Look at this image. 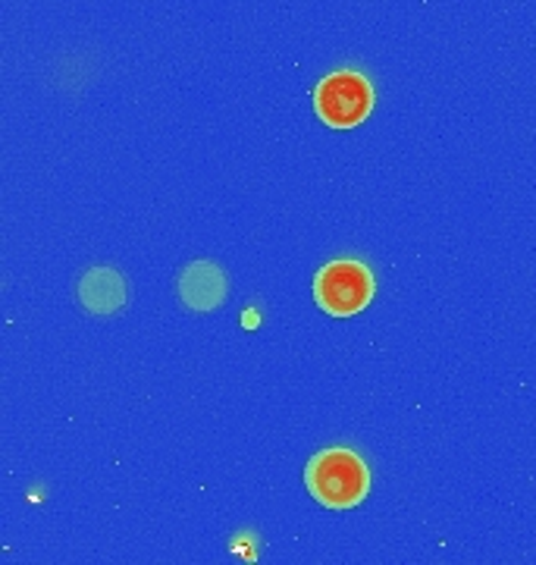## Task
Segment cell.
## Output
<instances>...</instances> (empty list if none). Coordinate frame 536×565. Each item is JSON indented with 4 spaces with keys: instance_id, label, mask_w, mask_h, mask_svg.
<instances>
[{
    "instance_id": "cell-1",
    "label": "cell",
    "mask_w": 536,
    "mask_h": 565,
    "mask_svg": "<svg viewBox=\"0 0 536 565\" xmlns=\"http://www.w3.org/2000/svg\"><path fill=\"white\" fill-rule=\"evenodd\" d=\"M304 484L326 509H352L371 493V471L352 449H323L304 468Z\"/></svg>"
},
{
    "instance_id": "cell-3",
    "label": "cell",
    "mask_w": 536,
    "mask_h": 565,
    "mask_svg": "<svg viewBox=\"0 0 536 565\" xmlns=\"http://www.w3.org/2000/svg\"><path fill=\"white\" fill-rule=\"evenodd\" d=\"M377 292L371 267L355 258H342L320 267L314 277V299L333 318H355Z\"/></svg>"
},
{
    "instance_id": "cell-4",
    "label": "cell",
    "mask_w": 536,
    "mask_h": 565,
    "mask_svg": "<svg viewBox=\"0 0 536 565\" xmlns=\"http://www.w3.org/2000/svg\"><path fill=\"white\" fill-rule=\"evenodd\" d=\"M226 274L214 262H195L189 264L179 277V296L192 311H211L219 308L226 299Z\"/></svg>"
},
{
    "instance_id": "cell-5",
    "label": "cell",
    "mask_w": 536,
    "mask_h": 565,
    "mask_svg": "<svg viewBox=\"0 0 536 565\" xmlns=\"http://www.w3.org/2000/svg\"><path fill=\"white\" fill-rule=\"evenodd\" d=\"M79 299L88 311L95 315H114L126 302V282L117 270L110 267H95L88 270L79 282Z\"/></svg>"
},
{
    "instance_id": "cell-2",
    "label": "cell",
    "mask_w": 536,
    "mask_h": 565,
    "mask_svg": "<svg viewBox=\"0 0 536 565\" xmlns=\"http://www.w3.org/2000/svg\"><path fill=\"white\" fill-rule=\"evenodd\" d=\"M374 85L357 70H336L314 88V110L333 129H355L374 110Z\"/></svg>"
}]
</instances>
